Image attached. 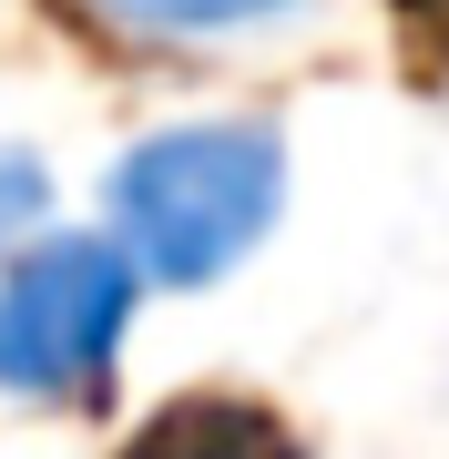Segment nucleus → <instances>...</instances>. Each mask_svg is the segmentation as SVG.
<instances>
[{
  "instance_id": "obj_4",
  "label": "nucleus",
  "mask_w": 449,
  "mask_h": 459,
  "mask_svg": "<svg viewBox=\"0 0 449 459\" xmlns=\"http://www.w3.org/2000/svg\"><path fill=\"white\" fill-rule=\"evenodd\" d=\"M51 204H62V184H51L41 143H21V133H0V246H21L31 225H51Z\"/></svg>"
},
{
  "instance_id": "obj_2",
  "label": "nucleus",
  "mask_w": 449,
  "mask_h": 459,
  "mask_svg": "<svg viewBox=\"0 0 449 459\" xmlns=\"http://www.w3.org/2000/svg\"><path fill=\"white\" fill-rule=\"evenodd\" d=\"M143 316V276L102 225H31L0 246V398L92 409Z\"/></svg>"
},
{
  "instance_id": "obj_1",
  "label": "nucleus",
  "mask_w": 449,
  "mask_h": 459,
  "mask_svg": "<svg viewBox=\"0 0 449 459\" xmlns=\"http://www.w3.org/2000/svg\"><path fill=\"white\" fill-rule=\"evenodd\" d=\"M297 195L276 113H164L102 164V235L134 255L143 296H204L266 255Z\"/></svg>"
},
{
  "instance_id": "obj_3",
  "label": "nucleus",
  "mask_w": 449,
  "mask_h": 459,
  "mask_svg": "<svg viewBox=\"0 0 449 459\" xmlns=\"http://www.w3.org/2000/svg\"><path fill=\"white\" fill-rule=\"evenodd\" d=\"M327 0H72L82 31H102L113 51H143V62H225V51L286 41Z\"/></svg>"
}]
</instances>
